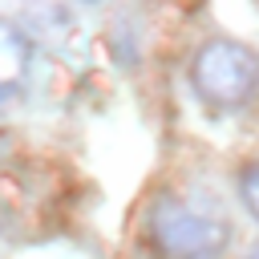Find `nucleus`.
Segmentation results:
<instances>
[{
  "label": "nucleus",
  "instance_id": "obj_1",
  "mask_svg": "<svg viewBox=\"0 0 259 259\" xmlns=\"http://www.w3.org/2000/svg\"><path fill=\"white\" fill-rule=\"evenodd\" d=\"M146 227L166 259H219L231 239V227L219 210L182 194H158L150 202Z\"/></svg>",
  "mask_w": 259,
  "mask_h": 259
},
{
  "label": "nucleus",
  "instance_id": "obj_2",
  "mask_svg": "<svg viewBox=\"0 0 259 259\" xmlns=\"http://www.w3.org/2000/svg\"><path fill=\"white\" fill-rule=\"evenodd\" d=\"M190 85L210 109H239L259 89V53L243 40L214 36L194 53Z\"/></svg>",
  "mask_w": 259,
  "mask_h": 259
},
{
  "label": "nucleus",
  "instance_id": "obj_3",
  "mask_svg": "<svg viewBox=\"0 0 259 259\" xmlns=\"http://www.w3.org/2000/svg\"><path fill=\"white\" fill-rule=\"evenodd\" d=\"M32 81V36L0 20V101L16 97Z\"/></svg>",
  "mask_w": 259,
  "mask_h": 259
},
{
  "label": "nucleus",
  "instance_id": "obj_4",
  "mask_svg": "<svg viewBox=\"0 0 259 259\" xmlns=\"http://www.w3.org/2000/svg\"><path fill=\"white\" fill-rule=\"evenodd\" d=\"M239 198H243V206L251 210V219L259 223V162H247V166L239 170Z\"/></svg>",
  "mask_w": 259,
  "mask_h": 259
},
{
  "label": "nucleus",
  "instance_id": "obj_5",
  "mask_svg": "<svg viewBox=\"0 0 259 259\" xmlns=\"http://www.w3.org/2000/svg\"><path fill=\"white\" fill-rule=\"evenodd\" d=\"M247 259H259V247H255V251H251V255H247Z\"/></svg>",
  "mask_w": 259,
  "mask_h": 259
}]
</instances>
